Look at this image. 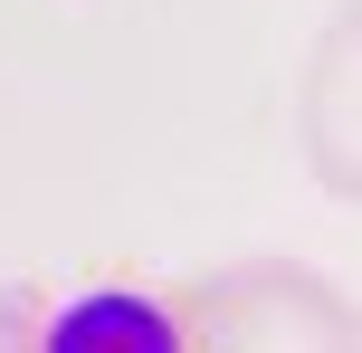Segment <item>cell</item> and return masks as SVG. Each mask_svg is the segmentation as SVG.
Returning a JSON list of instances; mask_svg holds the SVG:
<instances>
[{
    "mask_svg": "<svg viewBox=\"0 0 362 353\" xmlns=\"http://www.w3.org/2000/svg\"><path fill=\"white\" fill-rule=\"evenodd\" d=\"M38 353H191V344H181L172 306L134 296V287H95V296H76V306L48 316Z\"/></svg>",
    "mask_w": 362,
    "mask_h": 353,
    "instance_id": "6da1fadb",
    "label": "cell"
}]
</instances>
